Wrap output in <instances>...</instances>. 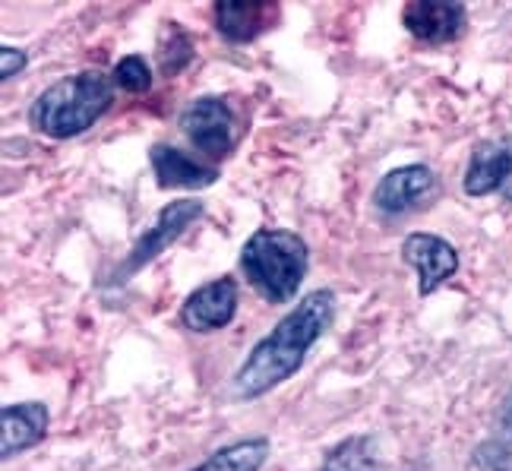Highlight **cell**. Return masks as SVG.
I'll use <instances>...</instances> for the list:
<instances>
[{"mask_svg":"<svg viewBox=\"0 0 512 471\" xmlns=\"http://www.w3.org/2000/svg\"><path fill=\"white\" fill-rule=\"evenodd\" d=\"M336 291L317 288L294 304L285 317L250 348L244 364L231 377V396L241 402L263 399L301 370L307 351L317 345L336 320Z\"/></svg>","mask_w":512,"mask_h":471,"instance_id":"1","label":"cell"},{"mask_svg":"<svg viewBox=\"0 0 512 471\" xmlns=\"http://www.w3.org/2000/svg\"><path fill=\"white\" fill-rule=\"evenodd\" d=\"M114 105V80L102 70H80L35 95L29 124L51 140H73L92 130Z\"/></svg>","mask_w":512,"mask_h":471,"instance_id":"2","label":"cell"},{"mask_svg":"<svg viewBox=\"0 0 512 471\" xmlns=\"http://www.w3.org/2000/svg\"><path fill=\"white\" fill-rule=\"evenodd\" d=\"M247 285L269 304H288L301 291L310 269V247L285 228H256L241 247Z\"/></svg>","mask_w":512,"mask_h":471,"instance_id":"3","label":"cell"},{"mask_svg":"<svg viewBox=\"0 0 512 471\" xmlns=\"http://www.w3.org/2000/svg\"><path fill=\"white\" fill-rule=\"evenodd\" d=\"M177 127L187 136V143L203 152L206 159H228L241 143V124L234 108L219 95H200L181 111Z\"/></svg>","mask_w":512,"mask_h":471,"instance_id":"4","label":"cell"},{"mask_svg":"<svg viewBox=\"0 0 512 471\" xmlns=\"http://www.w3.org/2000/svg\"><path fill=\"white\" fill-rule=\"evenodd\" d=\"M206 206L200 200H174L168 203L159 215H155L152 228H146L140 238H136V244L130 247V253L121 260V266L114 269V276L108 279L111 285H124L127 279H133L136 272H140L143 266H149L159 253H165L181 234L203 219Z\"/></svg>","mask_w":512,"mask_h":471,"instance_id":"5","label":"cell"},{"mask_svg":"<svg viewBox=\"0 0 512 471\" xmlns=\"http://www.w3.org/2000/svg\"><path fill=\"white\" fill-rule=\"evenodd\" d=\"M440 196V178L427 165H402L386 171L373 187V209L383 215H408L430 206Z\"/></svg>","mask_w":512,"mask_h":471,"instance_id":"6","label":"cell"},{"mask_svg":"<svg viewBox=\"0 0 512 471\" xmlns=\"http://www.w3.org/2000/svg\"><path fill=\"white\" fill-rule=\"evenodd\" d=\"M238 304H241L238 279L231 276L212 279L187 294V301L181 304V326L196 332V336H209V332L231 326V320L238 317Z\"/></svg>","mask_w":512,"mask_h":471,"instance_id":"7","label":"cell"},{"mask_svg":"<svg viewBox=\"0 0 512 471\" xmlns=\"http://www.w3.org/2000/svg\"><path fill=\"white\" fill-rule=\"evenodd\" d=\"M402 26L421 45L440 48L459 42L468 29V10L456 0H411L402 10Z\"/></svg>","mask_w":512,"mask_h":471,"instance_id":"8","label":"cell"},{"mask_svg":"<svg viewBox=\"0 0 512 471\" xmlns=\"http://www.w3.org/2000/svg\"><path fill=\"white\" fill-rule=\"evenodd\" d=\"M402 260L418 272V294L427 298L459 272V253L446 238L415 231L402 241Z\"/></svg>","mask_w":512,"mask_h":471,"instance_id":"9","label":"cell"},{"mask_svg":"<svg viewBox=\"0 0 512 471\" xmlns=\"http://www.w3.org/2000/svg\"><path fill=\"white\" fill-rule=\"evenodd\" d=\"M462 190L475 200L490 193L512 200V140H484L471 149Z\"/></svg>","mask_w":512,"mask_h":471,"instance_id":"10","label":"cell"},{"mask_svg":"<svg viewBox=\"0 0 512 471\" xmlns=\"http://www.w3.org/2000/svg\"><path fill=\"white\" fill-rule=\"evenodd\" d=\"M282 19V7L269 4V0H222L212 7V23L225 42L247 45L256 42L263 32L275 29Z\"/></svg>","mask_w":512,"mask_h":471,"instance_id":"11","label":"cell"},{"mask_svg":"<svg viewBox=\"0 0 512 471\" xmlns=\"http://www.w3.org/2000/svg\"><path fill=\"white\" fill-rule=\"evenodd\" d=\"M149 165L162 190H206L219 181V168L193 159L184 149L168 143H152Z\"/></svg>","mask_w":512,"mask_h":471,"instance_id":"12","label":"cell"},{"mask_svg":"<svg viewBox=\"0 0 512 471\" xmlns=\"http://www.w3.org/2000/svg\"><path fill=\"white\" fill-rule=\"evenodd\" d=\"M48 405L45 402H16L0 411V459L10 462L26 449L38 446L48 434Z\"/></svg>","mask_w":512,"mask_h":471,"instance_id":"13","label":"cell"},{"mask_svg":"<svg viewBox=\"0 0 512 471\" xmlns=\"http://www.w3.org/2000/svg\"><path fill=\"white\" fill-rule=\"evenodd\" d=\"M269 453H272L269 437H244L215 449L206 462H200L190 471H260L269 462Z\"/></svg>","mask_w":512,"mask_h":471,"instance_id":"14","label":"cell"},{"mask_svg":"<svg viewBox=\"0 0 512 471\" xmlns=\"http://www.w3.org/2000/svg\"><path fill=\"white\" fill-rule=\"evenodd\" d=\"M320 471H383L377 440H373L370 434L345 437L342 443H336L326 453Z\"/></svg>","mask_w":512,"mask_h":471,"instance_id":"15","label":"cell"},{"mask_svg":"<svg viewBox=\"0 0 512 471\" xmlns=\"http://www.w3.org/2000/svg\"><path fill=\"white\" fill-rule=\"evenodd\" d=\"M190 61H193V38L181 26L171 23L168 42L159 51V67H162V73L165 76H177Z\"/></svg>","mask_w":512,"mask_h":471,"instance_id":"16","label":"cell"},{"mask_svg":"<svg viewBox=\"0 0 512 471\" xmlns=\"http://www.w3.org/2000/svg\"><path fill=\"white\" fill-rule=\"evenodd\" d=\"M111 80L124 92L140 95V92H149V86H152V70H149V64L143 61L140 54H127V57H121V61L114 64Z\"/></svg>","mask_w":512,"mask_h":471,"instance_id":"17","label":"cell"},{"mask_svg":"<svg viewBox=\"0 0 512 471\" xmlns=\"http://www.w3.org/2000/svg\"><path fill=\"white\" fill-rule=\"evenodd\" d=\"M29 67V54L23 51V48H10V45H4L0 48V80H13V76H19Z\"/></svg>","mask_w":512,"mask_h":471,"instance_id":"18","label":"cell"},{"mask_svg":"<svg viewBox=\"0 0 512 471\" xmlns=\"http://www.w3.org/2000/svg\"><path fill=\"white\" fill-rule=\"evenodd\" d=\"M500 430H503V437H506V440H512V396H509V402H506V408H503V415H500Z\"/></svg>","mask_w":512,"mask_h":471,"instance_id":"19","label":"cell"}]
</instances>
